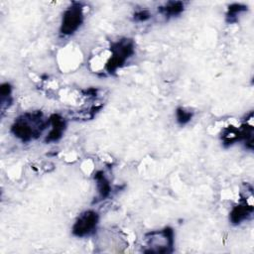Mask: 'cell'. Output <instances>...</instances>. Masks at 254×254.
Returning <instances> with one entry per match:
<instances>
[{
	"label": "cell",
	"instance_id": "8",
	"mask_svg": "<svg viewBox=\"0 0 254 254\" xmlns=\"http://www.w3.org/2000/svg\"><path fill=\"white\" fill-rule=\"evenodd\" d=\"M183 10H184V3L182 2H168L167 4L159 8L160 13L166 18L179 15L183 12Z\"/></svg>",
	"mask_w": 254,
	"mask_h": 254
},
{
	"label": "cell",
	"instance_id": "3",
	"mask_svg": "<svg viewBox=\"0 0 254 254\" xmlns=\"http://www.w3.org/2000/svg\"><path fill=\"white\" fill-rule=\"evenodd\" d=\"M111 56L106 63V70L110 73L121 67L126 60L134 54V43L130 39L119 40L111 47Z\"/></svg>",
	"mask_w": 254,
	"mask_h": 254
},
{
	"label": "cell",
	"instance_id": "9",
	"mask_svg": "<svg viewBox=\"0 0 254 254\" xmlns=\"http://www.w3.org/2000/svg\"><path fill=\"white\" fill-rule=\"evenodd\" d=\"M95 180L97 183V190H98V192H99L101 198L106 197L110 193V190H111L109 182L107 181V179L105 178V176L102 172H98L95 175Z\"/></svg>",
	"mask_w": 254,
	"mask_h": 254
},
{
	"label": "cell",
	"instance_id": "1",
	"mask_svg": "<svg viewBox=\"0 0 254 254\" xmlns=\"http://www.w3.org/2000/svg\"><path fill=\"white\" fill-rule=\"evenodd\" d=\"M49 124L50 119L45 120L41 112L25 113L15 120L11 131L17 138L27 142L39 137Z\"/></svg>",
	"mask_w": 254,
	"mask_h": 254
},
{
	"label": "cell",
	"instance_id": "6",
	"mask_svg": "<svg viewBox=\"0 0 254 254\" xmlns=\"http://www.w3.org/2000/svg\"><path fill=\"white\" fill-rule=\"evenodd\" d=\"M50 125L52 128L46 138V141L47 142H56L63 135V132L65 128V120L59 114H53L50 117Z\"/></svg>",
	"mask_w": 254,
	"mask_h": 254
},
{
	"label": "cell",
	"instance_id": "12",
	"mask_svg": "<svg viewBox=\"0 0 254 254\" xmlns=\"http://www.w3.org/2000/svg\"><path fill=\"white\" fill-rule=\"evenodd\" d=\"M150 13L147 10H140L134 14V19L139 22H144L150 18Z\"/></svg>",
	"mask_w": 254,
	"mask_h": 254
},
{
	"label": "cell",
	"instance_id": "10",
	"mask_svg": "<svg viewBox=\"0 0 254 254\" xmlns=\"http://www.w3.org/2000/svg\"><path fill=\"white\" fill-rule=\"evenodd\" d=\"M246 6L244 5H241V4H232L229 6L228 8V12H227V19L229 22H232L236 19V17L238 15H240L242 12L246 11Z\"/></svg>",
	"mask_w": 254,
	"mask_h": 254
},
{
	"label": "cell",
	"instance_id": "2",
	"mask_svg": "<svg viewBox=\"0 0 254 254\" xmlns=\"http://www.w3.org/2000/svg\"><path fill=\"white\" fill-rule=\"evenodd\" d=\"M146 247L145 252L151 253H168L172 252L174 245V232L172 228L166 227L161 230L148 232L144 238Z\"/></svg>",
	"mask_w": 254,
	"mask_h": 254
},
{
	"label": "cell",
	"instance_id": "4",
	"mask_svg": "<svg viewBox=\"0 0 254 254\" xmlns=\"http://www.w3.org/2000/svg\"><path fill=\"white\" fill-rule=\"evenodd\" d=\"M83 21V11L80 3H72L64 13L61 33L68 36L73 34L81 25Z\"/></svg>",
	"mask_w": 254,
	"mask_h": 254
},
{
	"label": "cell",
	"instance_id": "11",
	"mask_svg": "<svg viewBox=\"0 0 254 254\" xmlns=\"http://www.w3.org/2000/svg\"><path fill=\"white\" fill-rule=\"evenodd\" d=\"M192 117L191 112L184 109V108H178L177 109V120L180 124H187Z\"/></svg>",
	"mask_w": 254,
	"mask_h": 254
},
{
	"label": "cell",
	"instance_id": "7",
	"mask_svg": "<svg viewBox=\"0 0 254 254\" xmlns=\"http://www.w3.org/2000/svg\"><path fill=\"white\" fill-rule=\"evenodd\" d=\"M253 211V207L251 203H243V204H239L236 205L235 207H233V209L230 212V220L232 223L237 224L242 222L243 220H245L249 215H251Z\"/></svg>",
	"mask_w": 254,
	"mask_h": 254
},
{
	"label": "cell",
	"instance_id": "5",
	"mask_svg": "<svg viewBox=\"0 0 254 254\" xmlns=\"http://www.w3.org/2000/svg\"><path fill=\"white\" fill-rule=\"evenodd\" d=\"M98 223V214L93 210L82 212L72 226V233L75 236L83 237L92 233Z\"/></svg>",
	"mask_w": 254,
	"mask_h": 254
}]
</instances>
